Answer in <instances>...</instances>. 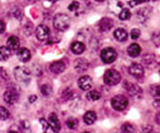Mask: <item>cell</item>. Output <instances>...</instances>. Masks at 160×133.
Listing matches in <instances>:
<instances>
[{"mask_svg": "<svg viewBox=\"0 0 160 133\" xmlns=\"http://www.w3.org/2000/svg\"><path fill=\"white\" fill-rule=\"evenodd\" d=\"M53 24H54V27H55L57 31L59 32H64L66 30L69 29L70 26V19L67 14H62V13H59V14H56L54 16V20H53Z\"/></svg>", "mask_w": 160, "mask_h": 133, "instance_id": "cell-1", "label": "cell"}, {"mask_svg": "<svg viewBox=\"0 0 160 133\" xmlns=\"http://www.w3.org/2000/svg\"><path fill=\"white\" fill-rule=\"evenodd\" d=\"M103 80L107 85H116L121 81V74L116 70H108L104 73Z\"/></svg>", "mask_w": 160, "mask_h": 133, "instance_id": "cell-2", "label": "cell"}, {"mask_svg": "<svg viewBox=\"0 0 160 133\" xmlns=\"http://www.w3.org/2000/svg\"><path fill=\"white\" fill-rule=\"evenodd\" d=\"M111 104H112V107H113L115 110L122 111L127 107V105H128V100H127V98L125 97V96L116 95L112 98Z\"/></svg>", "mask_w": 160, "mask_h": 133, "instance_id": "cell-3", "label": "cell"}, {"mask_svg": "<svg viewBox=\"0 0 160 133\" xmlns=\"http://www.w3.org/2000/svg\"><path fill=\"white\" fill-rule=\"evenodd\" d=\"M30 76H31V72L25 66H18L14 69V78L19 82H27L30 80Z\"/></svg>", "mask_w": 160, "mask_h": 133, "instance_id": "cell-4", "label": "cell"}, {"mask_svg": "<svg viewBox=\"0 0 160 133\" xmlns=\"http://www.w3.org/2000/svg\"><path fill=\"white\" fill-rule=\"evenodd\" d=\"M118 58V53L113 48H104L101 51V59L103 60L104 63H112Z\"/></svg>", "mask_w": 160, "mask_h": 133, "instance_id": "cell-5", "label": "cell"}, {"mask_svg": "<svg viewBox=\"0 0 160 133\" xmlns=\"http://www.w3.org/2000/svg\"><path fill=\"white\" fill-rule=\"evenodd\" d=\"M3 99L9 105H13L19 100V93L14 89H12V87L11 89H8L5 92V94H3Z\"/></svg>", "mask_w": 160, "mask_h": 133, "instance_id": "cell-6", "label": "cell"}, {"mask_svg": "<svg viewBox=\"0 0 160 133\" xmlns=\"http://www.w3.org/2000/svg\"><path fill=\"white\" fill-rule=\"evenodd\" d=\"M35 36H36V38H38V40H41V42H44V40H46L47 38H48V36H49V29L44 24L38 25V26L36 27V30H35Z\"/></svg>", "mask_w": 160, "mask_h": 133, "instance_id": "cell-7", "label": "cell"}, {"mask_svg": "<svg viewBox=\"0 0 160 133\" xmlns=\"http://www.w3.org/2000/svg\"><path fill=\"white\" fill-rule=\"evenodd\" d=\"M92 85H93V82H92V79L89 76H83L78 80V86L82 91H89L92 87Z\"/></svg>", "mask_w": 160, "mask_h": 133, "instance_id": "cell-8", "label": "cell"}, {"mask_svg": "<svg viewBox=\"0 0 160 133\" xmlns=\"http://www.w3.org/2000/svg\"><path fill=\"white\" fill-rule=\"evenodd\" d=\"M128 72L134 78L140 79L144 76V68H142V66L139 63H133V64H131V66L128 68Z\"/></svg>", "mask_w": 160, "mask_h": 133, "instance_id": "cell-9", "label": "cell"}, {"mask_svg": "<svg viewBox=\"0 0 160 133\" xmlns=\"http://www.w3.org/2000/svg\"><path fill=\"white\" fill-rule=\"evenodd\" d=\"M48 123H49V126L52 128L53 132H58L60 130V123H59V120H58L57 116L56 113L52 112L48 117Z\"/></svg>", "mask_w": 160, "mask_h": 133, "instance_id": "cell-10", "label": "cell"}, {"mask_svg": "<svg viewBox=\"0 0 160 133\" xmlns=\"http://www.w3.org/2000/svg\"><path fill=\"white\" fill-rule=\"evenodd\" d=\"M49 69H51L52 73H55V74H60L65 71L66 69V66L62 61H55L49 66Z\"/></svg>", "mask_w": 160, "mask_h": 133, "instance_id": "cell-11", "label": "cell"}, {"mask_svg": "<svg viewBox=\"0 0 160 133\" xmlns=\"http://www.w3.org/2000/svg\"><path fill=\"white\" fill-rule=\"evenodd\" d=\"M125 89L131 96H137L142 94V89L133 83H125Z\"/></svg>", "mask_w": 160, "mask_h": 133, "instance_id": "cell-12", "label": "cell"}, {"mask_svg": "<svg viewBox=\"0 0 160 133\" xmlns=\"http://www.w3.org/2000/svg\"><path fill=\"white\" fill-rule=\"evenodd\" d=\"M113 24H114L113 20H111V19H109V18H104L100 21L99 27H100V30L102 32H108L113 27Z\"/></svg>", "mask_w": 160, "mask_h": 133, "instance_id": "cell-13", "label": "cell"}, {"mask_svg": "<svg viewBox=\"0 0 160 133\" xmlns=\"http://www.w3.org/2000/svg\"><path fill=\"white\" fill-rule=\"evenodd\" d=\"M19 46H20V40H19L18 37H16V36H11L10 38H8V40H7V47L11 51L18 50Z\"/></svg>", "mask_w": 160, "mask_h": 133, "instance_id": "cell-14", "label": "cell"}, {"mask_svg": "<svg viewBox=\"0 0 160 133\" xmlns=\"http://www.w3.org/2000/svg\"><path fill=\"white\" fill-rule=\"evenodd\" d=\"M89 63L86 61V59H77L75 62V69L77 72H85L88 70Z\"/></svg>", "mask_w": 160, "mask_h": 133, "instance_id": "cell-15", "label": "cell"}, {"mask_svg": "<svg viewBox=\"0 0 160 133\" xmlns=\"http://www.w3.org/2000/svg\"><path fill=\"white\" fill-rule=\"evenodd\" d=\"M18 58L20 61L28 62V61H30V59H31V53H30V50L27 48L18 49Z\"/></svg>", "mask_w": 160, "mask_h": 133, "instance_id": "cell-16", "label": "cell"}, {"mask_svg": "<svg viewBox=\"0 0 160 133\" xmlns=\"http://www.w3.org/2000/svg\"><path fill=\"white\" fill-rule=\"evenodd\" d=\"M71 51H72L75 55H80V53H82L86 49V46L82 44V43L80 42H73L71 44Z\"/></svg>", "mask_w": 160, "mask_h": 133, "instance_id": "cell-17", "label": "cell"}, {"mask_svg": "<svg viewBox=\"0 0 160 133\" xmlns=\"http://www.w3.org/2000/svg\"><path fill=\"white\" fill-rule=\"evenodd\" d=\"M140 50H142V49H140L139 45L132 44L131 46H128V48H127V53H128V56H131V57L136 58L140 55Z\"/></svg>", "mask_w": 160, "mask_h": 133, "instance_id": "cell-18", "label": "cell"}, {"mask_svg": "<svg viewBox=\"0 0 160 133\" xmlns=\"http://www.w3.org/2000/svg\"><path fill=\"white\" fill-rule=\"evenodd\" d=\"M97 120V115L94 111H87V112L83 115V121H85L86 124H93Z\"/></svg>", "mask_w": 160, "mask_h": 133, "instance_id": "cell-19", "label": "cell"}, {"mask_svg": "<svg viewBox=\"0 0 160 133\" xmlns=\"http://www.w3.org/2000/svg\"><path fill=\"white\" fill-rule=\"evenodd\" d=\"M114 37L118 40V42H125L128 37V34L124 29H118L114 32Z\"/></svg>", "mask_w": 160, "mask_h": 133, "instance_id": "cell-20", "label": "cell"}, {"mask_svg": "<svg viewBox=\"0 0 160 133\" xmlns=\"http://www.w3.org/2000/svg\"><path fill=\"white\" fill-rule=\"evenodd\" d=\"M11 56V50L8 47H0V61H6Z\"/></svg>", "mask_w": 160, "mask_h": 133, "instance_id": "cell-21", "label": "cell"}, {"mask_svg": "<svg viewBox=\"0 0 160 133\" xmlns=\"http://www.w3.org/2000/svg\"><path fill=\"white\" fill-rule=\"evenodd\" d=\"M150 94L153 98L160 100V85H152L150 87Z\"/></svg>", "mask_w": 160, "mask_h": 133, "instance_id": "cell-22", "label": "cell"}, {"mask_svg": "<svg viewBox=\"0 0 160 133\" xmlns=\"http://www.w3.org/2000/svg\"><path fill=\"white\" fill-rule=\"evenodd\" d=\"M87 97H88V99H89V100H92V102H96V100L100 99L101 95H100V93H99L98 91H90L89 93H88Z\"/></svg>", "mask_w": 160, "mask_h": 133, "instance_id": "cell-23", "label": "cell"}, {"mask_svg": "<svg viewBox=\"0 0 160 133\" xmlns=\"http://www.w3.org/2000/svg\"><path fill=\"white\" fill-rule=\"evenodd\" d=\"M41 92H42V94L44 96H46V97H48V96L52 95V93H53V89H52L51 85H43L42 87H41Z\"/></svg>", "mask_w": 160, "mask_h": 133, "instance_id": "cell-24", "label": "cell"}, {"mask_svg": "<svg viewBox=\"0 0 160 133\" xmlns=\"http://www.w3.org/2000/svg\"><path fill=\"white\" fill-rule=\"evenodd\" d=\"M66 124H67V126H68L69 129L73 130V129H76L78 126L79 122H78V120L75 119V118H69V119L66 121Z\"/></svg>", "mask_w": 160, "mask_h": 133, "instance_id": "cell-25", "label": "cell"}, {"mask_svg": "<svg viewBox=\"0 0 160 133\" xmlns=\"http://www.w3.org/2000/svg\"><path fill=\"white\" fill-rule=\"evenodd\" d=\"M131 16H132V14L128 9H123L122 11H121L120 16H118V18H120L122 21H126V20H128Z\"/></svg>", "mask_w": 160, "mask_h": 133, "instance_id": "cell-26", "label": "cell"}, {"mask_svg": "<svg viewBox=\"0 0 160 133\" xmlns=\"http://www.w3.org/2000/svg\"><path fill=\"white\" fill-rule=\"evenodd\" d=\"M9 118V111L5 107H0V120H7Z\"/></svg>", "mask_w": 160, "mask_h": 133, "instance_id": "cell-27", "label": "cell"}, {"mask_svg": "<svg viewBox=\"0 0 160 133\" xmlns=\"http://www.w3.org/2000/svg\"><path fill=\"white\" fill-rule=\"evenodd\" d=\"M122 131L123 132H134V126L129 123H125L122 126Z\"/></svg>", "mask_w": 160, "mask_h": 133, "instance_id": "cell-28", "label": "cell"}, {"mask_svg": "<svg viewBox=\"0 0 160 133\" xmlns=\"http://www.w3.org/2000/svg\"><path fill=\"white\" fill-rule=\"evenodd\" d=\"M140 36V31L138 29H134L132 30L131 32V37L133 38V39H137V38H139Z\"/></svg>", "mask_w": 160, "mask_h": 133, "instance_id": "cell-29", "label": "cell"}, {"mask_svg": "<svg viewBox=\"0 0 160 133\" xmlns=\"http://www.w3.org/2000/svg\"><path fill=\"white\" fill-rule=\"evenodd\" d=\"M79 3L77 2V1H73V2H71L70 5H69V7H68V9L70 10V11H76V10H78L79 9Z\"/></svg>", "mask_w": 160, "mask_h": 133, "instance_id": "cell-30", "label": "cell"}, {"mask_svg": "<svg viewBox=\"0 0 160 133\" xmlns=\"http://www.w3.org/2000/svg\"><path fill=\"white\" fill-rule=\"evenodd\" d=\"M146 0H132V1H129L128 5L131 6V7H136L137 5H140V3L145 2Z\"/></svg>", "mask_w": 160, "mask_h": 133, "instance_id": "cell-31", "label": "cell"}, {"mask_svg": "<svg viewBox=\"0 0 160 133\" xmlns=\"http://www.w3.org/2000/svg\"><path fill=\"white\" fill-rule=\"evenodd\" d=\"M40 122H41V124H42V126H43V129H44V131H47V129L49 128L48 121H46L45 119H41Z\"/></svg>", "mask_w": 160, "mask_h": 133, "instance_id": "cell-32", "label": "cell"}, {"mask_svg": "<svg viewBox=\"0 0 160 133\" xmlns=\"http://www.w3.org/2000/svg\"><path fill=\"white\" fill-rule=\"evenodd\" d=\"M5 30H6V24H5V22H3L2 20H0V34L3 33V32H5Z\"/></svg>", "mask_w": 160, "mask_h": 133, "instance_id": "cell-33", "label": "cell"}, {"mask_svg": "<svg viewBox=\"0 0 160 133\" xmlns=\"http://www.w3.org/2000/svg\"><path fill=\"white\" fill-rule=\"evenodd\" d=\"M29 100H30V103H31V104H33L35 100H38V97H36V95H32V96H30Z\"/></svg>", "mask_w": 160, "mask_h": 133, "instance_id": "cell-34", "label": "cell"}, {"mask_svg": "<svg viewBox=\"0 0 160 133\" xmlns=\"http://www.w3.org/2000/svg\"><path fill=\"white\" fill-rule=\"evenodd\" d=\"M155 119H156V122H157V123L160 126V112H158L157 115H156V118H155Z\"/></svg>", "mask_w": 160, "mask_h": 133, "instance_id": "cell-35", "label": "cell"}, {"mask_svg": "<svg viewBox=\"0 0 160 133\" xmlns=\"http://www.w3.org/2000/svg\"><path fill=\"white\" fill-rule=\"evenodd\" d=\"M24 1H25L27 3H33V2H35L36 0H24Z\"/></svg>", "mask_w": 160, "mask_h": 133, "instance_id": "cell-36", "label": "cell"}, {"mask_svg": "<svg viewBox=\"0 0 160 133\" xmlns=\"http://www.w3.org/2000/svg\"><path fill=\"white\" fill-rule=\"evenodd\" d=\"M48 1H51V2H56V1H58V0H48Z\"/></svg>", "mask_w": 160, "mask_h": 133, "instance_id": "cell-37", "label": "cell"}, {"mask_svg": "<svg viewBox=\"0 0 160 133\" xmlns=\"http://www.w3.org/2000/svg\"><path fill=\"white\" fill-rule=\"evenodd\" d=\"M96 1H98V2H102V1H105V0H96Z\"/></svg>", "mask_w": 160, "mask_h": 133, "instance_id": "cell-38", "label": "cell"}, {"mask_svg": "<svg viewBox=\"0 0 160 133\" xmlns=\"http://www.w3.org/2000/svg\"><path fill=\"white\" fill-rule=\"evenodd\" d=\"M146 1H156V0H146Z\"/></svg>", "mask_w": 160, "mask_h": 133, "instance_id": "cell-39", "label": "cell"}]
</instances>
